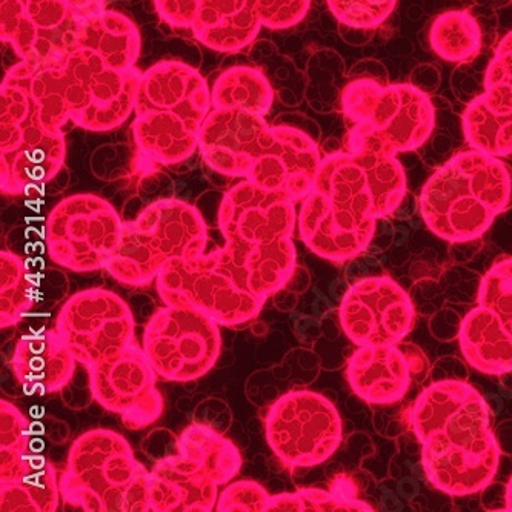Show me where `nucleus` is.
I'll return each instance as SVG.
<instances>
[{
  "label": "nucleus",
  "instance_id": "obj_3",
  "mask_svg": "<svg viewBox=\"0 0 512 512\" xmlns=\"http://www.w3.org/2000/svg\"><path fill=\"white\" fill-rule=\"evenodd\" d=\"M217 219L225 245L214 254L243 290L266 302L285 288L296 270V203L242 180L222 197Z\"/></svg>",
  "mask_w": 512,
  "mask_h": 512
},
{
  "label": "nucleus",
  "instance_id": "obj_8",
  "mask_svg": "<svg viewBox=\"0 0 512 512\" xmlns=\"http://www.w3.org/2000/svg\"><path fill=\"white\" fill-rule=\"evenodd\" d=\"M150 477L122 434L90 429L71 445L60 494L85 512H151Z\"/></svg>",
  "mask_w": 512,
  "mask_h": 512
},
{
  "label": "nucleus",
  "instance_id": "obj_17",
  "mask_svg": "<svg viewBox=\"0 0 512 512\" xmlns=\"http://www.w3.org/2000/svg\"><path fill=\"white\" fill-rule=\"evenodd\" d=\"M82 27L62 0H0L2 42L33 67H47L76 50Z\"/></svg>",
  "mask_w": 512,
  "mask_h": 512
},
{
  "label": "nucleus",
  "instance_id": "obj_37",
  "mask_svg": "<svg viewBox=\"0 0 512 512\" xmlns=\"http://www.w3.org/2000/svg\"><path fill=\"white\" fill-rule=\"evenodd\" d=\"M256 4L263 27L286 30L305 19L311 0H256Z\"/></svg>",
  "mask_w": 512,
  "mask_h": 512
},
{
  "label": "nucleus",
  "instance_id": "obj_25",
  "mask_svg": "<svg viewBox=\"0 0 512 512\" xmlns=\"http://www.w3.org/2000/svg\"><path fill=\"white\" fill-rule=\"evenodd\" d=\"M77 360L56 330L20 337L14 346L11 368L25 393L47 396L64 389L73 379Z\"/></svg>",
  "mask_w": 512,
  "mask_h": 512
},
{
  "label": "nucleus",
  "instance_id": "obj_29",
  "mask_svg": "<svg viewBox=\"0 0 512 512\" xmlns=\"http://www.w3.org/2000/svg\"><path fill=\"white\" fill-rule=\"evenodd\" d=\"M211 102L217 110H243L266 116L274 102V90L262 71L236 65L223 71L213 87Z\"/></svg>",
  "mask_w": 512,
  "mask_h": 512
},
{
  "label": "nucleus",
  "instance_id": "obj_16",
  "mask_svg": "<svg viewBox=\"0 0 512 512\" xmlns=\"http://www.w3.org/2000/svg\"><path fill=\"white\" fill-rule=\"evenodd\" d=\"M134 330L136 323L128 303L105 288L79 291L57 314L60 339L85 368L136 343Z\"/></svg>",
  "mask_w": 512,
  "mask_h": 512
},
{
  "label": "nucleus",
  "instance_id": "obj_23",
  "mask_svg": "<svg viewBox=\"0 0 512 512\" xmlns=\"http://www.w3.org/2000/svg\"><path fill=\"white\" fill-rule=\"evenodd\" d=\"M425 373V356L416 346H359L348 362L346 380L365 402L389 405L399 402L414 377Z\"/></svg>",
  "mask_w": 512,
  "mask_h": 512
},
{
  "label": "nucleus",
  "instance_id": "obj_38",
  "mask_svg": "<svg viewBox=\"0 0 512 512\" xmlns=\"http://www.w3.org/2000/svg\"><path fill=\"white\" fill-rule=\"evenodd\" d=\"M62 2L84 25L88 20L107 11V0H62Z\"/></svg>",
  "mask_w": 512,
  "mask_h": 512
},
{
  "label": "nucleus",
  "instance_id": "obj_18",
  "mask_svg": "<svg viewBox=\"0 0 512 512\" xmlns=\"http://www.w3.org/2000/svg\"><path fill=\"white\" fill-rule=\"evenodd\" d=\"M88 382L93 399L110 413L117 414L131 431L147 428L162 417V394L157 373L133 343L124 351L88 366Z\"/></svg>",
  "mask_w": 512,
  "mask_h": 512
},
{
  "label": "nucleus",
  "instance_id": "obj_28",
  "mask_svg": "<svg viewBox=\"0 0 512 512\" xmlns=\"http://www.w3.org/2000/svg\"><path fill=\"white\" fill-rule=\"evenodd\" d=\"M79 47L99 54L114 70L128 71L136 67L142 39L130 17L107 10L82 27Z\"/></svg>",
  "mask_w": 512,
  "mask_h": 512
},
{
  "label": "nucleus",
  "instance_id": "obj_22",
  "mask_svg": "<svg viewBox=\"0 0 512 512\" xmlns=\"http://www.w3.org/2000/svg\"><path fill=\"white\" fill-rule=\"evenodd\" d=\"M463 130L473 150L496 157L512 153V31L494 51L485 93L466 108Z\"/></svg>",
  "mask_w": 512,
  "mask_h": 512
},
{
  "label": "nucleus",
  "instance_id": "obj_24",
  "mask_svg": "<svg viewBox=\"0 0 512 512\" xmlns=\"http://www.w3.org/2000/svg\"><path fill=\"white\" fill-rule=\"evenodd\" d=\"M266 127L260 114L213 108L200 131V156L214 173L245 180Z\"/></svg>",
  "mask_w": 512,
  "mask_h": 512
},
{
  "label": "nucleus",
  "instance_id": "obj_31",
  "mask_svg": "<svg viewBox=\"0 0 512 512\" xmlns=\"http://www.w3.org/2000/svg\"><path fill=\"white\" fill-rule=\"evenodd\" d=\"M33 274L27 262L11 251L0 253V326L17 325L33 308Z\"/></svg>",
  "mask_w": 512,
  "mask_h": 512
},
{
  "label": "nucleus",
  "instance_id": "obj_26",
  "mask_svg": "<svg viewBox=\"0 0 512 512\" xmlns=\"http://www.w3.org/2000/svg\"><path fill=\"white\" fill-rule=\"evenodd\" d=\"M460 350L469 365L489 376L512 371V333L499 316L488 308H474L463 320Z\"/></svg>",
  "mask_w": 512,
  "mask_h": 512
},
{
  "label": "nucleus",
  "instance_id": "obj_19",
  "mask_svg": "<svg viewBox=\"0 0 512 512\" xmlns=\"http://www.w3.org/2000/svg\"><path fill=\"white\" fill-rule=\"evenodd\" d=\"M339 320L354 345H397L413 330L416 310L399 283L385 276L368 277L346 291Z\"/></svg>",
  "mask_w": 512,
  "mask_h": 512
},
{
  "label": "nucleus",
  "instance_id": "obj_30",
  "mask_svg": "<svg viewBox=\"0 0 512 512\" xmlns=\"http://www.w3.org/2000/svg\"><path fill=\"white\" fill-rule=\"evenodd\" d=\"M429 44L440 59L460 64L479 54L482 31L477 20L466 11H448L431 25Z\"/></svg>",
  "mask_w": 512,
  "mask_h": 512
},
{
  "label": "nucleus",
  "instance_id": "obj_36",
  "mask_svg": "<svg viewBox=\"0 0 512 512\" xmlns=\"http://www.w3.org/2000/svg\"><path fill=\"white\" fill-rule=\"evenodd\" d=\"M271 496L260 483L239 480L223 489L217 499L219 512H266Z\"/></svg>",
  "mask_w": 512,
  "mask_h": 512
},
{
  "label": "nucleus",
  "instance_id": "obj_2",
  "mask_svg": "<svg viewBox=\"0 0 512 512\" xmlns=\"http://www.w3.org/2000/svg\"><path fill=\"white\" fill-rule=\"evenodd\" d=\"M411 425L422 443L426 477L442 493H480L496 476L500 449L482 394L460 380L434 383L413 406Z\"/></svg>",
  "mask_w": 512,
  "mask_h": 512
},
{
  "label": "nucleus",
  "instance_id": "obj_21",
  "mask_svg": "<svg viewBox=\"0 0 512 512\" xmlns=\"http://www.w3.org/2000/svg\"><path fill=\"white\" fill-rule=\"evenodd\" d=\"M322 156L313 137L291 125H270L262 131L248 182L270 193L302 202L319 171Z\"/></svg>",
  "mask_w": 512,
  "mask_h": 512
},
{
  "label": "nucleus",
  "instance_id": "obj_32",
  "mask_svg": "<svg viewBox=\"0 0 512 512\" xmlns=\"http://www.w3.org/2000/svg\"><path fill=\"white\" fill-rule=\"evenodd\" d=\"M30 454V422L13 403L0 400V483L7 482Z\"/></svg>",
  "mask_w": 512,
  "mask_h": 512
},
{
  "label": "nucleus",
  "instance_id": "obj_11",
  "mask_svg": "<svg viewBox=\"0 0 512 512\" xmlns=\"http://www.w3.org/2000/svg\"><path fill=\"white\" fill-rule=\"evenodd\" d=\"M207 243V225L196 207L159 199L124 223L119 247L105 270L122 285L147 286L173 260L207 253Z\"/></svg>",
  "mask_w": 512,
  "mask_h": 512
},
{
  "label": "nucleus",
  "instance_id": "obj_33",
  "mask_svg": "<svg viewBox=\"0 0 512 512\" xmlns=\"http://www.w3.org/2000/svg\"><path fill=\"white\" fill-rule=\"evenodd\" d=\"M373 512L368 503L323 489H297L271 496L266 512Z\"/></svg>",
  "mask_w": 512,
  "mask_h": 512
},
{
  "label": "nucleus",
  "instance_id": "obj_12",
  "mask_svg": "<svg viewBox=\"0 0 512 512\" xmlns=\"http://www.w3.org/2000/svg\"><path fill=\"white\" fill-rule=\"evenodd\" d=\"M263 429L274 456L291 469L322 465L343 440L339 409L310 389L280 396L266 411Z\"/></svg>",
  "mask_w": 512,
  "mask_h": 512
},
{
  "label": "nucleus",
  "instance_id": "obj_27",
  "mask_svg": "<svg viewBox=\"0 0 512 512\" xmlns=\"http://www.w3.org/2000/svg\"><path fill=\"white\" fill-rule=\"evenodd\" d=\"M60 483L56 468L39 454H30L16 473L0 483L2 512H56Z\"/></svg>",
  "mask_w": 512,
  "mask_h": 512
},
{
  "label": "nucleus",
  "instance_id": "obj_7",
  "mask_svg": "<svg viewBox=\"0 0 512 512\" xmlns=\"http://www.w3.org/2000/svg\"><path fill=\"white\" fill-rule=\"evenodd\" d=\"M511 202V168L500 157L469 150L429 177L419 208L429 230L459 243L482 237Z\"/></svg>",
  "mask_w": 512,
  "mask_h": 512
},
{
  "label": "nucleus",
  "instance_id": "obj_4",
  "mask_svg": "<svg viewBox=\"0 0 512 512\" xmlns=\"http://www.w3.org/2000/svg\"><path fill=\"white\" fill-rule=\"evenodd\" d=\"M27 64L28 87L47 130L67 124L93 133L116 130L134 113L142 73L111 68L99 54L77 47L47 67Z\"/></svg>",
  "mask_w": 512,
  "mask_h": 512
},
{
  "label": "nucleus",
  "instance_id": "obj_10",
  "mask_svg": "<svg viewBox=\"0 0 512 512\" xmlns=\"http://www.w3.org/2000/svg\"><path fill=\"white\" fill-rule=\"evenodd\" d=\"M242 468L239 448L227 437L203 425L188 426L176 453L151 469V512H211L219 488Z\"/></svg>",
  "mask_w": 512,
  "mask_h": 512
},
{
  "label": "nucleus",
  "instance_id": "obj_13",
  "mask_svg": "<svg viewBox=\"0 0 512 512\" xmlns=\"http://www.w3.org/2000/svg\"><path fill=\"white\" fill-rule=\"evenodd\" d=\"M124 223L104 197L84 193L62 199L45 223L48 256L73 273L107 268L119 247Z\"/></svg>",
  "mask_w": 512,
  "mask_h": 512
},
{
  "label": "nucleus",
  "instance_id": "obj_1",
  "mask_svg": "<svg viewBox=\"0 0 512 512\" xmlns=\"http://www.w3.org/2000/svg\"><path fill=\"white\" fill-rule=\"evenodd\" d=\"M343 114L350 125L346 148L365 171L377 216L400 207L406 176L397 154L417 150L433 133V102L413 85L353 80L342 94Z\"/></svg>",
  "mask_w": 512,
  "mask_h": 512
},
{
  "label": "nucleus",
  "instance_id": "obj_39",
  "mask_svg": "<svg viewBox=\"0 0 512 512\" xmlns=\"http://www.w3.org/2000/svg\"><path fill=\"white\" fill-rule=\"evenodd\" d=\"M505 502H506V511L512 512V477H511V480H509L508 488H506Z\"/></svg>",
  "mask_w": 512,
  "mask_h": 512
},
{
  "label": "nucleus",
  "instance_id": "obj_6",
  "mask_svg": "<svg viewBox=\"0 0 512 512\" xmlns=\"http://www.w3.org/2000/svg\"><path fill=\"white\" fill-rule=\"evenodd\" d=\"M376 202L365 171L350 153L326 156L310 194L300 203V240L320 259L346 262L370 247Z\"/></svg>",
  "mask_w": 512,
  "mask_h": 512
},
{
  "label": "nucleus",
  "instance_id": "obj_34",
  "mask_svg": "<svg viewBox=\"0 0 512 512\" xmlns=\"http://www.w3.org/2000/svg\"><path fill=\"white\" fill-rule=\"evenodd\" d=\"M479 305L496 313L512 333V259L499 260L485 274Z\"/></svg>",
  "mask_w": 512,
  "mask_h": 512
},
{
  "label": "nucleus",
  "instance_id": "obj_35",
  "mask_svg": "<svg viewBox=\"0 0 512 512\" xmlns=\"http://www.w3.org/2000/svg\"><path fill=\"white\" fill-rule=\"evenodd\" d=\"M339 22L357 30H373L391 16L397 0H326Z\"/></svg>",
  "mask_w": 512,
  "mask_h": 512
},
{
  "label": "nucleus",
  "instance_id": "obj_15",
  "mask_svg": "<svg viewBox=\"0 0 512 512\" xmlns=\"http://www.w3.org/2000/svg\"><path fill=\"white\" fill-rule=\"evenodd\" d=\"M156 288L165 305L202 311L227 328L247 325L265 305L243 290L214 251L168 263L157 276Z\"/></svg>",
  "mask_w": 512,
  "mask_h": 512
},
{
  "label": "nucleus",
  "instance_id": "obj_5",
  "mask_svg": "<svg viewBox=\"0 0 512 512\" xmlns=\"http://www.w3.org/2000/svg\"><path fill=\"white\" fill-rule=\"evenodd\" d=\"M213 110L211 88L191 65L165 60L143 71L134 104L133 139L148 162L174 167L199 150Z\"/></svg>",
  "mask_w": 512,
  "mask_h": 512
},
{
  "label": "nucleus",
  "instance_id": "obj_9",
  "mask_svg": "<svg viewBox=\"0 0 512 512\" xmlns=\"http://www.w3.org/2000/svg\"><path fill=\"white\" fill-rule=\"evenodd\" d=\"M64 133L42 124L28 87L24 60L11 67L0 87V190L7 196H33L64 168Z\"/></svg>",
  "mask_w": 512,
  "mask_h": 512
},
{
  "label": "nucleus",
  "instance_id": "obj_20",
  "mask_svg": "<svg viewBox=\"0 0 512 512\" xmlns=\"http://www.w3.org/2000/svg\"><path fill=\"white\" fill-rule=\"evenodd\" d=\"M168 25L191 30L203 47L217 53H239L262 30L256 0H154Z\"/></svg>",
  "mask_w": 512,
  "mask_h": 512
},
{
  "label": "nucleus",
  "instance_id": "obj_14",
  "mask_svg": "<svg viewBox=\"0 0 512 512\" xmlns=\"http://www.w3.org/2000/svg\"><path fill=\"white\" fill-rule=\"evenodd\" d=\"M142 350L160 379L194 382L219 360L220 325L202 311L165 305L145 325Z\"/></svg>",
  "mask_w": 512,
  "mask_h": 512
}]
</instances>
